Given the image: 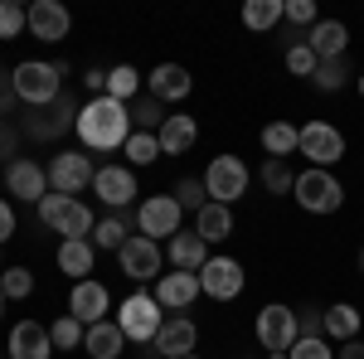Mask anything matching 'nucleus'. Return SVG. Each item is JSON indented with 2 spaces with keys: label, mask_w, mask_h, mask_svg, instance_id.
I'll list each match as a JSON object with an SVG mask.
<instances>
[{
  "label": "nucleus",
  "mask_w": 364,
  "mask_h": 359,
  "mask_svg": "<svg viewBox=\"0 0 364 359\" xmlns=\"http://www.w3.org/2000/svg\"><path fill=\"white\" fill-rule=\"evenodd\" d=\"M73 132H78V141L87 151H122L132 141V107L102 92V97L78 107V127Z\"/></svg>",
  "instance_id": "nucleus-1"
},
{
  "label": "nucleus",
  "mask_w": 364,
  "mask_h": 359,
  "mask_svg": "<svg viewBox=\"0 0 364 359\" xmlns=\"http://www.w3.org/2000/svg\"><path fill=\"white\" fill-rule=\"evenodd\" d=\"M10 87H15V97L29 102V107H44V102H58L63 92V63H44V58H25V63H15V73H10Z\"/></svg>",
  "instance_id": "nucleus-2"
},
{
  "label": "nucleus",
  "mask_w": 364,
  "mask_h": 359,
  "mask_svg": "<svg viewBox=\"0 0 364 359\" xmlns=\"http://www.w3.org/2000/svg\"><path fill=\"white\" fill-rule=\"evenodd\" d=\"M39 223L44 228H54L63 233V243L68 238H87L97 223H92V209H87L83 199H73V194H44L39 199Z\"/></svg>",
  "instance_id": "nucleus-3"
},
{
  "label": "nucleus",
  "mask_w": 364,
  "mask_h": 359,
  "mask_svg": "<svg viewBox=\"0 0 364 359\" xmlns=\"http://www.w3.org/2000/svg\"><path fill=\"white\" fill-rule=\"evenodd\" d=\"M117 326H122V335L132 345H151L161 335V326H166V311H161V301L151 291H132L127 301L117 306Z\"/></svg>",
  "instance_id": "nucleus-4"
},
{
  "label": "nucleus",
  "mask_w": 364,
  "mask_h": 359,
  "mask_svg": "<svg viewBox=\"0 0 364 359\" xmlns=\"http://www.w3.org/2000/svg\"><path fill=\"white\" fill-rule=\"evenodd\" d=\"M291 194H296V204L306 214H336L340 204H345V185H340L331 170H316V166L296 175V190Z\"/></svg>",
  "instance_id": "nucleus-5"
},
{
  "label": "nucleus",
  "mask_w": 364,
  "mask_h": 359,
  "mask_svg": "<svg viewBox=\"0 0 364 359\" xmlns=\"http://www.w3.org/2000/svg\"><path fill=\"white\" fill-rule=\"evenodd\" d=\"M180 219H185V209L175 204V194H151L136 204V233L156 238V243H170L180 233Z\"/></svg>",
  "instance_id": "nucleus-6"
},
{
  "label": "nucleus",
  "mask_w": 364,
  "mask_h": 359,
  "mask_svg": "<svg viewBox=\"0 0 364 359\" xmlns=\"http://www.w3.org/2000/svg\"><path fill=\"white\" fill-rule=\"evenodd\" d=\"M257 345L267 350V355H277V350H291L296 340H301V326H296V311L291 306H282V301H272V306H262L257 311Z\"/></svg>",
  "instance_id": "nucleus-7"
},
{
  "label": "nucleus",
  "mask_w": 364,
  "mask_h": 359,
  "mask_svg": "<svg viewBox=\"0 0 364 359\" xmlns=\"http://www.w3.org/2000/svg\"><path fill=\"white\" fill-rule=\"evenodd\" d=\"M199 180H204V190H209L214 204H233V199L248 194V166H243L238 156H214Z\"/></svg>",
  "instance_id": "nucleus-8"
},
{
  "label": "nucleus",
  "mask_w": 364,
  "mask_h": 359,
  "mask_svg": "<svg viewBox=\"0 0 364 359\" xmlns=\"http://www.w3.org/2000/svg\"><path fill=\"white\" fill-rule=\"evenodd\" d=\"M49 190L54 194H73L78 199V190H87L92 185V156L87 151H54V161H49Z\"/></svg>",
  "instance_id": "nucleus-9"
},
{
  "label": "nucleus",
  "mask_w": 364,
  "mask_h": 359,
  "mask_svg": "<svg viewBox=\"0 0 364 359\" xmlns=\"http://www.w3.org/2000/svg\"><path fill=\"white\" fill-rule=\"evenodd\" d=\"M243 282H248V272H243L238 257H209V262L199 267V291H204L209 301H233V296L243 291Z\"/></svg>",
  "instance_id": "nucleus-10"
},
{
  "label": "nucleus",
  "mask_w": 364,
  "mask_h": 359,
  "mask_svg": "<svg viewBox=\"0 0 364 359\" xmlns=\"http://www.w3.org/2000/svg\"><path fill=\"white\" fill-rule=\"evenodd\" d=\"M301 156H306L316 170H331L336 161H345V136H340V127H331V122H306V127H301Z\"/></svg>",
  "instance_id": "nucleus-11"
},
{
  "label": "nucleus",
  "mask_w": 364,
  "mask_h": 359,
  "mask_svg": "<svg viewBox=\"0 0 364 359\" xmlns=\"http://www.w3.org/2000/svg\"><path fill=\"white\" fill-rule=\"evenodd\" d=\"M117 262H122V272L132 277V282H161V262H166V252H161L156 238L132 233V243L117 252Z\"/></svg>",
  "instance_id": "nucleus-12"
},
{
  "label": "nucleus",
  "mask_w": 364,
  "mask_h": 359,
  "mask_svg": "<svg viewBox=\"0 0 364 359\" xmlns=\"http://www.w3.org/2000/svg\"><path fill=\"white\" fill-rule=\"evenodd\" d=\"M92 194L107 204V209H127L132 199H136V170L132 166H97L92 175Z\"/></svg>",
  "instance_id": "nucleus-13"
},
{
  "label": "nucleus",
  "mask_w": 364,
  "mask_h": 359,
  "mask_svg": "<svg viewBox=\"0 0 364 359\" xmlns=\"http://www.w3.org/2000/svg\"><path fill=\"white\" fill-rule=\"evenodd\" d=\"M68 29H73V15H68L58 0H34V5H29V34H34L39 44L68 39Z\"/></svg>",
  "instance_id": "nucleus-14"
},
{
  "label": "nucleus",
  "mask_w": 364,
  "mask_h": 359,
  "mask_svg": "<svg viewBox=\"0 0 364 359\" xmlns=\"http://www.w3.org/2000/svg\"><path fill=\"white\" fill-rule=\"evenodd\" d=\"M5 359H54V340H49V326L39 321H20L10 340H5Z\"/></svg>",
  "instance_id": "nucleus-15"
},
{
  "label": "nucleus",
  "mask_w": 364,
  "mask_h": 359,
  "mask_svg": "<svg viewBox=\"0 0 364 359\" xmlns=\"http://www.w3.org/2000/svg\"><path fill=\"white\" fill-rule=\"evenodd\" d=\"M107 311H112V296H107V286L102 282H73V296H68V316H78L83 326H97V321H107Z\"/></svg>",
  "instance_id": "nucleus-16"
},
{
  "label": "nucleus",
  "mask_w": 364,
  "mask_h": 359,
  "mask_svg": "<svg viewBox=\"0 0 364 359\" xmlns=\"http://www.w3.org/2000/svg\"><path fill=\"white\" fill-rule=\"evenodd\" d=\"M5 185H10L15 199L39 204V199L49 194V170L39 166V161H10V166H5Z\"/></svg>",
  "instance_id": "nucleus-17"
},
{
  "label": "nucleus",
  "mask_w": 364,
  "mask_h": 359,
  "mask_svg": "<svg viewBox=\"0 0 364 359\" xmlns=\"http://www.w3.org/2000/svg\"><path fill=\"white\" fill-rule=\"evenodd\" d=\"M151 296L161 301V311H185V306H195V296H204V291H199V272H161V282H156Z\"/></svg>",
  "instance_id": "nucleus-18"
},
{
  "label": "nucleus",
  "mask_w": 364,
  "mask_h": 359,
  "mask_svg": "<svg viewBox=\"0 0 364 359\" xmlns=\"http://www.w3.org/2000/svg\"><path fill=\"white\" fill-rule=\"evenodd\" d=\"M151 345H156L166 359H185V355H195V345H199V326L190 321V316H175V321L161 326V335H156Z\"/></svg>",
  "instance_id": "nucleus-19"
},
{
  "label": "nucleus",
  "mask_w": 364,
  "mask_h": 359,
  "mask_svg": "<svg viewBox=\"0 0 364 359\" xmlns=\"http://www.w3.org/2000/svg\"><path fill=\"white\" fill-rule=\"evenodd\" d=\"M146 83H151V97H156V102H185L190 87H195V78H190V68H180V63H156Z\"/></svg>",
  "instance_id": "nucleus-20"
},
{
  "label": "nucleus",
  "mask_w": 364,
  "mask_h": 359,
  "mask_svg": "<svg viewBox=\"0 0 364 359\" xmlns=\"http://www.w3.org/2000/svg\"><path fill=\"white\" fill-rule=\"evenodd\" d=\"M306 44L316 49L321 63H326V58H345V49H350V29L340 25V20H316V25L306 29Z\"/></svg>",
  "instance_id": "nucleus-21"
},
{
  "label": "nucleus",
  "mask_w": 364,
  "mask_h": 359,
  "mask_svg": "<svg viewBox=\"0 0 364 359\" xmlns=\"http://www.w3.org/2000/svg\"><path fill=\"white\" fill-rule=\"evenodd\" d=\"M156 141H161V156H185V151H190V146L199 141L195 117H185V112H170L166 127L156 132Z\"/></svg>",
  "instance_id": "nucleus-22"
},
{
  "label": "nucleus",
  "mask_w": 364,
  "mask_h": 359,
  "mask_svg": "<svg viewBox=\"0 0 364 359\" xmlns=\"http://www.w3.org/2000/svg\"><path fill=\"white\" fill-rule=\"evenodd\" d=\"M209 262V243L199 233H175L170 238V272H199Z\"/></svg>",
  "instance_id": "nucleus-23"
},
{
  "label": "nucleus",
  "mask_w": 364,
  "mask_h": 359,
  "mask_svg": "<svg viewBox=\"0 0 364 359\" xmlns=\"http://www.w3.org/2000/svg\"><path fill=\"white\" fill-rule=\"evenodd\" d=\"M83 350L92 359H117L122 350H127V335H122V326H117V321H97V326H87Z\"/></svg>",
  "instance_id": "nucleus-24"
},
{
  "label": "nucleus",
  "mask_w": 364,
  "mask_h": 359,
  "mask_svg": "<svg viewBox=\"0 0 364 359\" xmlns=\"http://www.w3.org/2000/svg\"><path fill=\"white\" fill-rule=\"evenodd\" d=\"M195 233L204 238V243H224L228 233H233V209L209 199V204H204V209L195 214Z\"/></svg>",
  "instance_id": "nucleus-25"
},
{
  "label": "nucleus",
  "mask_w": 364,
  "mask_h": 359,
  "mask_svg": "<svg viewBox=\"0 0 364 359\" xmlns=\"http://www.w3.org/2000/svg\"><path fill=\"white\" fill-rule=\"evenodd\" d=\"M92 257H97V248L87 238H68V243H58V272H68L73 282H87Z\"/></svg>",
  "instance_id": "nucleus-26"
},
{
  "label": "nucleus",
  "mask_w": 364,
  "mask_h": 359,
  "mask_svg": "<svg viewBox=\"0 0 364 359\" xmlns=\"http://www.w3.org/2000/svg\"><path fill=\"white\" fill-rule=\"evenodd\" d=\"M360 326H364V311H355L350 301H336V306H326V335L331 340H355L360 335Z\"/></svg>",
  "instance_id": "nucleus-27"
},
{
  "label": "nucleus",
  "mask_w": 364,
  "mask_h": 359,
  "mask_svg": "<svg viewBox=\"0 0 364 359\" xmlns=\"http://www.w3.org/2000/svg\"><path fill=\"white\" fill-rule=\"evenodd\" d=\"M262 151H267L272 161H287L291 151H301V127H291V122H272V127H262Z\"/></svg>",
  "instance_id": "nucleus-28"
},
{
  "label": "nucleus",
  "mask_w": 364,
  "mask_h": 359,
  "mask_svg": "<svg viewBox=\"0 0 364 359\" xmlns=\"http://www.w3.org/2000/svg\"><path fill=\"white\" fill-rule=\"evenodd\" d=\"M127 243H132V223L122 219V214L97 219V228H92V248H97V252H122Z\"/></svg>",
  "instance_id": "nucleus-29"
},
{
  "label": "nucleus",
  "mask_w": 364,
  "mask_h": 359,
  "mask_svg": "<svg viewBox=\"0 0 364 359\" xmlns=\"http://www.w3.org/2000/svg\"><path fill=\"white\" fill-rule=\"evenodd\" d=\"M277 20H287V0H248V5H243V25L257 29V34L272 29Z\"/></svg>",
  "instance_id": "nucleus-30"
},
{
  "label": "nucleus",
  "mask_w": 364,
  "mask_h": 359,
  "mask_svg": "<svg viewBox=\"0 0 364 359\" xmlns=\"http://www.w3.org/2000/svg\"><path fill=\"white\" fill-rule=\"evenodd\" d=\"M141 92V73L132 68V63H117V68H107V97H117V102H136Z\"/></svg>",
  "instance_id": "nucleus-31"
},
{
  "label": "nucleus",
  "mask_w": 364,
  "mask_h": 359,
  "mask_svg": "<svg viewBox=\"0 0 364 359\" xmlns=\"http://www.w3.org/2000/svg\"><path fill=\"white\" fill-rule=\"evenodd\" d=\"M83 335H87V326L78 321V316H58L54 326H49L54 350H83Z\"/></svg>",
  "instance_id": "nucleus-32"
},
{
  "label": "nucleus",
  "mask_w": 364,
  "mask_h": 359,
  "mask_svg": "<svg viewBox=\"0 0 364 359\" xmlns=\"http://www.w3.org/2000/svg\"><path fill=\"white\" fill-rule=\"evenodd\" d=\"M122 156L132 161V170H136V166H151V161L161 156V141H156V132H132V141L122 146Z\"/></svg>",
  "instance_id": "nucleus-33"
},
{
  "label": "nucleus",
  "mask_w": 364,
  "mask_h": 359,
  "mask_svg": "<svg viewBox=\"0 0 364 359\" xmlns=\"http://www.w3.org/2000/svg\"><path fill=\"white\" fill-rule=\"evenodd\" d=\"M166 102H156V97H136L132 102V122H136V132H161L166 127Z\"/></svg>",
  "instance_id": "nucleus-34"
},
{
  "label": "nucleus",
  "mask_w": 364,
  "mask_h": 359,
  "mask_svg": "<svg viewBox=\"0 0 364 359\" xmlns=\"http://www.w3.org/2000/svg\"><path fill=\"white\" fill-rule=\"evenodd\" d=\"M262 185H267V194H291L296 190V170L287 166V161H262Z\"/></svg>",
  "instance_id": "nucleus-35"
},
{
  "label": "nucleus",
  "mask_w": 364,
  "mask_h": 359,
  "mask_svg": "<svg viewBox=\"0 0 364 359\" xmlns=\"http://www.w3.org/2000/svg\"><path fill=\"white\" fill-rule=\"evenodd\" d=\"M287 68H291L296 78H316V68H321V58H316V49L306 44V34H301L296 44H287Z\"/></svg>",
  "instance_id": "nucleus-36"
},
{
  "label": "nucleus",
  "mask_w": 364,
  "mask_h": 359,
  "mask_svg": "<svg viewBox=\"0 0 364 359\" xmlns=\"http://www.w3.org/2000/svg\"><path fill=\"white\" fill-rule=\"evenodd\" d=\"M0 291H5V301H25L34 291V272L29 267H5L0 272Z\"/></svg>",
  "instance_id": "nucleus-37"
},
{
  "label": "nucleus",
  "mask_w": 364,
  "mask_h": 359,
  "mask_svg": "<svg viewBox=\"0 0 364 359\" xmlns=\"http://www.w3.org/2000/svg\"><path fill=\"white\" fill-rule=\"evenodd\" d=\"M29 29V10L15 0H0V39H20Z\"/></svg>",
  "instance_id": "nucleus-38"
},
{
  "label": "nucleus",
  "mask_w": 364,
  "mask_h": 359,
  "mask_svg": "<svg viewBox=\"0 0 364 359\" xmlns=\"http://www.w3.org/2000/svg\"><path fill=\"white\" fill-rule=\"evenodd\" d=\"M175 204H180V209H204V204H209V190H204V180H195V175H190V180H180V185H175Z\"/></svg>",
  "instance_id": "nucleus-39"
},
{
  "label": "nucleus",
  "mask_w": 364,
  "mask_h": 359,
  "mask_svg": "<svg viewBox=\"0 0 364 359\" xmlns=\"http://www.w3.org/2000/svg\"><path fill=\"white\" fill-rule=\"evenodd\" d=\"M345 78H350V63H345V58H326V63L316 68V78H311V83H316V87H326V92H336V87L345 83Z\"/></svg>",
  "instance_id": "nucleus-40"
},
{
  "label": "nucleus",
  "mask_w": 364,
  "mask_h": 359,
  "mask_svg": "<svg viewBox=\"0 0 364 359\" xmlns=\"http://www.w3.org/2000/svg\"><path fill=\"white\" fill-rule=\"evenodd\" d=\"M296 326L306 340H326V311H296Z\"/></svg>",
  "instance_id": "nucleus-41"
},
{
  "label": "nucleus",
  "mask_w": 364,
  "mask_h": 359,
  "mask_svg": "<svg viewBox=\"0 0 364 359\" xmlns=\"http://www.w3.org/2000/svg\"><path fill=\"white\" fill-rule=\"evenodd\" d=\"M291 359H336V350H326V340H306V335H301V340L291 345Z\"/></svg>",
  "instance_id": "nucleus-42"
},
{
  "label": "nucleus",
  "mask_w": 364,
  "mask_h": 359,
  "mask_svg": "<svg viewBox=\"0 0 364 359\" xmlns=\"http://www.w3.org/2000/svg\"><path fill=\"white\" fill-rule=\"evenodd\" d=\"M287 20H291V25H301V29H311L321 15H316V5H311V0H287Z\"/></svg>",
  "instance_id": "nucleus-43"
},
{
  "label": "nucleus",
  "mask_w": 364,
  "mask_h": 359,
  "mask_svg": "<svg viewBox=\"0 0 364 359\" xmlns=\"http://www.w3.org/2000/svg\"><path fill=\"white\" fill-rule=\"evenodd\" d=\"M15 238V209H10V199H0V243H10Z\"/></svg>",
  "instance_id": "nucleus-44"
},
{
  "label": "nucleus",
  "mask_w": 364,
  "mask_h": 359,
  "mask_svg": "<svg viewBox=\"0 0 364 359\" xmlns=\"http://www.w3.org/2000/svg\"><path fill=\"white\" fill-rule=\"evenodd\" d=\"M87 92H92V97H102V92H107V68H87Z\"/></svg>",
  "instance_id": "nucleus-45"
},
{
  "label": "nucleus",
  "mask_w": 364,
  "mask_h": 359,
  "mask_svg": "<svg viewBox=\"0 0 364 359\" xmlns=\"http://www.w3.org/2000/svg\"><path fill=\"white\" fill-rule=\"evenodd\" d=\"M336 359H364V345H360V340H345Z\"/></svg>",
  "instance_id": "nucleus-46"
},
{
  "label": "nucleus",
  "mask_w": 364,
  "mask_h": 359,
  "mask_svg": "<svg viewBox=\"0 0 364 359\" xmlns=\"http://www.w3.org/2000/svg\"><path fill=\"white\" fill-rule=\"evenodd\" d=\"M267 359H291V350H277V355H267Z\"/></svg>",
  "instance_id": "nucleus-47"
},
{
  "label": "nucleus",
  "mask_w": 364,
  "mask_h": 359,
  "mask_svg": "<svg viewBox=\"0 0 364 359\" xmlns=\"http://www.w3.org/2000/svg\"><path fill=\"white\" fill-rule=\"evenodd\" d=\"M355 83H360V97H364V73H360V78H355Z\"/></svg>",
  "instance_id": "nucleus-48"
},
{
  "label": "nucleus",
  "mask_w": 364,
  "mask_h": 359,
  "mask_svg": "<svg viewBox=\"0 0 364 359\" xmlns=\"http://www.w3.org/2000/svg\"><path fill=\"white\" fill-rule=\"evenodd\" d=\"M0 311H5V291H0Z\"/></svg>",
  "instance_id": "nucleus-49"
},
{
  "label": "nucleus",
  "mask_w": 364,
  "mask_h": 359,
  "mask_svg": "<svg viewBox=\"0 0 364 359\" xmlns=\"http://www.w3.org/2000/svg\"><path fill=\"white\" fill-rule=\"evenodd\" d=\"M360 272H364V252H360Z\"/></svg>",
  "instance_id": "nucleus-50"
},
{
  "label": "nucleus",
  "mask_w": 364,
  "mask_h": 359,
  "mask_svg": "<svg viewBox=\"0 0 364 359\" xmlns=\"http://www.w3.org/2000/svg\"><path fill=\"white\" fill-rule=\"evenodd\" d=\"M185 359H199V355H185Z\"/></svg>",
  "instance_id": "nucleus-51"
},
{
  "label": "nucleus",
  "mask_w": 364,
  "mask_h": 359,
  "mask_svg": "<svg viewBox=\"0 0 364 359\" xmlns=\"http://www.w3.org/2000/svg\"><path fill=\"white\" fill-rule=\"evenodd\" d=\"M0 262H5V252H0Z\"/></svg>",
  "instance_id": "nucleus-52"
},
{
  "label": "nucleus",
  "mask_w": 364,
  "mask_h": 359,
  "mask_svg": "<svg viewBox=\"0 0 364 359\" xmlns=\"http://www.w3.org/2000/svg\"><path fill=\"white\" fill-rule=\"evenodd\" d=\"M0 359H5V350H0Z\"/></svg>",
  "instance_id": "nucleus-53"
}]
</instances>
